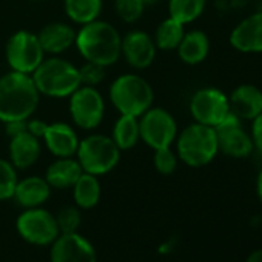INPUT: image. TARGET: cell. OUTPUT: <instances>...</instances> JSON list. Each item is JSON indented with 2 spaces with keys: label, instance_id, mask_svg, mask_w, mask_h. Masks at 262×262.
<instances>
[{
  "label": "cell",
  "instance_id": "obj_1",
  "mask_svg": "<svg viewBox=\"0 0 262 262\" xmlns=\"http://www.w3.org/2000/svg\"><path fill=\"white\" fill-rule=\"evenodd\" d=\"M39 102L40 93L31 74L10 71L0 77V122L28 120Z\"/></svg>",
  "mask_w": 262,
  "mask_h": 262
},
{
  "label": "cell",
  "instance_id": "obj_2",
  "mask_svg": "<svg viewBox=\"0 0 262 262\" xmlns=\"http://www.w3.org/2000/svg\"><path fill=\"white\" fill-rule=\"evenodd\" d=\"M120 43L122 37L119 31L111 24L99 19L82 25L74 42L77 51L86 62H94L105 68L119 60Z\"/></svg>",
  "mask_w": 262,
  "mask_h": 262
},
{
  "label": "cell",
  "instance_id": "obj_3",
  "mask_svg": "<svg viewBox=\"0 0 262 262\" xmlns=\"http://www.w3.org/2000/svg\"><path fill=\"white\" fill-rule=\"evenodd\" d=\"M174 145L179 161L191 168L208 165L219 153L216 129L198 122L187 125L178 133Z\"/></svg>",
  "mask_w": 262,
  "mask_h": 262
},
{
  "label": "cell",
  "instance_id": "obj_4",
  "mask_svg": "<svg viewBox=\"0 0 262 262\" xmlns=\"http://www.w3.org/2000/svg\"><path fill=\"white\" fill-rule=\"evenodd\" d=\"M31 77L40 94L56 99L70 97L80 86L79 68L59 56L43 59Z\"/></svg>",
  "mask_w": 262,
  "mask_h": 262
},
{
  "label": "cell",
  "instance_id": "obj_5",
  "mask_svg": "<svg viewBox=\"0 0 262 262\" xmlns=\"http://www.w3.org/2000/svg\"><path fill=\"white\" fill-rule=\"evenodd\" d=\"M110 100L120 114L142 116L153 106L155 91L147 79L138 74H122L110 86Z\"/></svg>",
  "mask_w": 262,
  "mask_h": 262
},
{
  "label": "cell",
  "instance_id": "obj_6",
  "mask_svg": "<svg viewBox=\"0 0 262 262\" xmlns=\"http://www.w3.org/2000/svg\"><path fill=\"white\" fill-rule=\"evenodd\" d=\"M76 159L85 173L99 178L110 173L117 165L120 150L111 138L105 135H91L79 142Z\"/></svg>",
  "mask_w": 262,
  "mask_h": 262
},
{
  "label": "cell",
  "instance_id": "obj_7",
  "mask_svg": "<svg viewBox=\"0 0 262 262\" xmlns=\"http://www.w3.org/2000/svg\"><path fill=\"white\" fill-rule=\"evenodd\" d=\"M5 57L11 71L33 74L45 59V51L39 42L37 34L20 30L8 39L5 47Z\"/></svg>",
  "mask_w": 262,
  "mask_h": 262
},
{
  "label": "cell",
  "instance_id": "obj_8",
  "mask_svg": "<svg viewBox=\"0 0 262 262\" xmlns=\"http://www.w3.org/2000/svg\"><path fill=\"white\" fill-rule=\"evenodd\" d=\"M139 129L141 139L151 150L173 147L179 133L174 116L159 106H151L139 116Z\"/></svg>",
  "mask_w": 262,
  "mask_h": 262
},
{
  "label": "cell",
  "instance_id": "obj_9",
  "mask_svg": "<svg viewBox=\"0 0 262 262\" xmlns=\"http://www.w3.org/2000/svg\"><path fill=\"white\" fill-rule=\"evenodd\" d=\"M188 108L194 122L213 128L230 114L228 96L216 86H204L194 91Z\"/></svg>",
  "mask_w": 262,
  "mask_h": 262
},
{
  "label": "cell",
  "instance_id": "obj_10",
  "mask_svg": "<svg viewBox=\"0 0 262 262\" xmlns=\"http://www.w3.org/2000/svg\"><path fill=\"white\" fill-rule=\"evenodd\" d=\"M19 234L33 245H51L60 234L56 216L42 207L25 208L17 217Z\"/></svg>",
  "mask_w": 262,
  "mask_h": 262
},
{
  "label": "cell",
  "instance_id": "obj_11",
  "mask_svg": "<svg viewBox=\"0 0 262 262\" xmlns=\"http://www.w3.org/2000/svg\"><path fill=\"white\" fill-rule=\"evenodd\" d=\"M70 114L76 126L94 129L100 125L105 114V100L96 86L80 85L70 96Z\"/></svg>",
  "mask_w": 262,
  "mask_h": 262
},
{
  "label": "cell",
  "instance_id": "obj_12",
  "mask_svg": "<svg viewBox=\"0 0 262 262\" xmlns=\"http://www.w3.org/2000/svg\"><path fill=\"white\" fill-rule=\"evenodd\" d=\"M214 129L219 153L233 159H245L254 153L250 129H247L244 122L233 113H230L217 126H214Z\"/></svg>",
  "mask_w": 262,
  "mask_h": 262
},
{
  "label": "cell",
  "instance_id": "obj_13",
  "mask_svg": "<svg viewBox=\"0 0 262 262\" xmlns=\"http://www.w3.org/2000/svg\"><path fill=\"white\" fill-rule=\"evenodd\" d=\"M228 42L237 53L262 54V10L239 20L230 33Z\"/></svg>",
  "mask_w": 262,
  "mask_h": 262
},
{
  "label": "cell",
  "instance_id": "obj_14",
  "mask_svg": "<svg viewBox=\"0 0 262 262\" xmlns=\"http://www.w3.org/2000/svg\"><path fill=\"white\" fill-rule=\"evenodd\" d=\"M156 43L150 34L145 31H129L122 37L120 43V56L126 60L129 67L136 70H145L148 68L156 57Z\"/></svg>",
  "mask_w": 262,
  "mask_h": 262
},
{
  "label": "cell",
  "instance_id": "obj_15",
  "mask_svg": "<svg viewBox=\"0 0 262 262\" xmlns=\"http://www.w3.org/2000/svg\"><path fill=\"white\" fill-rule=\"evenodd\" d=\"M96 250L88 239L76 233L59 234L51 244V262H96Z\"/></svg>",
  "mask_w": 262,
  "mask_h": 262
},
{
  "label": "cell",
  "instance_id": "obj_16",
  "mask_svg": "<svg viewBox=\"0 0 262 262\" xmlns=\"http://www.w3.org/2000/svg\"><path fill=\"white\" fill-rule=\"evenodd\" d=\"M230 113L242 122H251L262 113V90L253 83L237 85L228 96Z\"/></svg>",
  "mask_w": 262,
  "mask_h": 262
},
{
  "label": "cell",
  "instance_id": "obj_17",
  "mask_svg": "<svg viewBox=\"0 0 262 262\" xmlns=\"http://www.w3.org/2000/svg\"><path fill=\"white\" fill-rule=\"evenodd\" d=\"M43 142L51 155L56 158H73L79 148V136L76 129L65 122L48 123L43 135Z\"/></svg>",
  "mask_w": 262,
  "mask_h": 262
},
{
  "label": "cell",
  "instance_id": "obj_18",
  "mask_svg": "<svg viewBox=\"0 0 262 262\" xmlns=\"http://www.w3.org/2000/svg\"><path fill=\"white\" fill-rule=\"evenodd\" d=\"M10 162L14 165L16 170H27L33 167L42 153L40 139L33 136L30 131H22V133L10 138Z\"/></svg>",
  "mask_w": 262,
  "mask_h": 262
},
{
  "label": "cell",
  "instance_id": "obj_19",
  "mask_svg": "<svg viewBox=\"0 0 262 262\" xmlns=\"http://www.w3.org/2000/svg\"><path fill=\"white\" fill-rule=\"evenodd\" d=\"M76 34L77 31L70 24L51 22L39 31L37 37L45 54L59 56L74 45Z\"/></svg>",
  "mask_w": 262,
  "mask_h": 262
},
{
  "label": "cell",
  "instance_id": "obj_20",
  "mask_svg": "<svg viewBox=\"0 0 262 262\" xmlns=\"http://www.w3.org/2000/svg\"><path fill=\"white\" fill-rule=\"evenodd\" d=\"M50 194H51V187L45 178L28 176L22 181H17L13 198L24 208H34L45 204Z\"/></svg>",
  "mask_w": 262,
  "mask_h": 262
},
{
  "label": "cell",
  "instance_id": "obj_21",
  "mask_svg": "<svg viewBox=\"0 0 262 262\" xmlns=\"http://www.w3.org/2000/svg\"><path fill=\"white\" fill-rule=\"evenodd\" d=\"M83 170L79 161L73 158H57L45 173V179L51 188H73L77 179L82 176Z\"/></svg>",
  "mask_w": 262,
  "mask_h": 262
},
{
  "label": "cell",
  "instance_id": "obj_22",
  "mask_svg": "<svg viewBox=\"0 0 262 262\" xmlns=\"http://www.w3.org/2000/svg\"><path fill=\"white\" fill-rule=\"evenodd\" d=\"M176 51L185 65H199L210 54V39L201 30L185 31Z\"/></svg>",
  "mask_w": 262,
  "mask_h": 262
},
{
  "label": "cell",
  "instance_id": "obj_23",
  "mask_svg": "<svg viewBox=\"0 0 262 262\" xmlns=\"http://www.w3.org/2000/svg\"><path fill=\"white\" fill-rule=\"evenodd\" d=\"M111 139L114 141V144L119 147L120 151H126L136 147V144L141 141L139 117L129 114H120L113 126Z\"/></svg>",
  "mask_w": 262,
  "mask_h": 262
},
{
  "label": "cell",
  "instance_id": "obj_24",
  "mask_svg": "<svg viewBox=\"0 0 262 262\" xmlns=\"http://www.w3.org/2000/svg\"><path fill=\"white\" fill-rule=\"evenodd\" d=\"M100 182L97 176L90 173H82V176L77 179V182L73 185V198L79 208L90 210L97 205L100 199Z\"/></svg>",
  "mask_w": 262,
  "mask_h": 262
},
{
  "label": "cell",
  "instance_id": "obj_25",
  "mask_svg": "<svg viewBox=\"0 0 262 262\" xmlns=\"http://www.w3.org/2000/svg\"><path fill=\"white\" fill-rule=\"evenodd\" d=\"M63 8L68 19L82 27L99 19L102 0H63Z\"/></svg>",
  "mask_w": 262,
  "mask_h": 262
},
{
  "label": "cell",
  "instance_id": "obj_26",
  "mask_svg": "<svg viewBox=\"0 0 262 262\" xmlns=\"http://www.w3.org/2000/svg\"><path fill=\"white\" fill-rule=\"evenodd\" d=\"M184 34H185V25H182L181 22H178V20H174L173 17L168 16L156 28L153 40H155L158 50L173 51V50H176L179 47Z\"/></svg>",
  "mask_w": 262,
  "mask_h": 262
},
{
  "label": "cell",
  "instance_id": "obj_27",
  "mask_svg": "<svg viewBox=\"0 0 262 262\" xmlns=\"http://www.w3.org/2000/svg\"><path fill=\"white\" fill-rule=\"evenodd\" d=\"M207 0H168V16L182 25L196 22L205 11Z\"/></svg>",
  "mask_w": 262,
  "mask_h": 262
},
{
  "label": "cell",
  "instance_id": "obj_28",
  "mask_svg": "<svg viewBox=\"0 0 262 262\" xmlns=\"http://www.w3.org/2000/svg\"><path fill=\"white\" fill-rule=\"evenodd\" d=\"M17 181V170L14 165L0 158V201H7L14 196Z\"/></svg>",
  "mask_w": 262,
  "mask_h": 262
},
{
  "label": "cell",
  "instance_id": "obj_29",
  "mask_svg": "<svg viewBox=\"0 0 262 262\" xmlns=\"http://www.w3.org/2000/svg\"><path fill=\"white\" fill-rule=\"evenodd\" d=\"M114 10L122 22L135 24L142 17L145 5L141 2V0H116Z\"/></svg>",
  "mask_w": 262,
  "mask_h": 262
},
{
  "label": "cell",
  "instance_id": "obj_30",
  "mask_svg": "<svg viewBox=\"0 0 262 262\" xmlns=\"http://www.w3.org/2000/svg\"><path fill=\"white\" fill-rule=\"evenodd\" d=\"M57 227L60 234L67 233H76L80 227L82 216H80V208L77 205H68L63 207L57 214H56Z\"/></svg>",
  "mask_w": 262,
  "mask_h": 262
},
{
  "label": "cell",
  "instance_id": "obj_31",
  "mask_svg": "<svg viewBox=\"0 0 262 262\" xmlns=\"http://www.w3.org/2000/svg\"><path fill=\"white\" fill-rule=\"evenodd\" d=\"M153 164H155V168L158 170V173H161L164 176L173 174L178 168V164H179V158L176 155V150H173L171 147L155 150Z\"/></svg>",
  "mask_w": 262,
  "mask_h": 262
},
{
  "label": "cell",
  "instance_id": "obj_32",
  "mask_svg": "<svg viewBox=\"0 0 262 262\" xmlns=\"http://www.w3.org/2000/svg\"><path fill=\"white\" fill-rule=\"evenodd\" d=\"M79 77H80V85L96 86L105 79V67L85 60V63L79 67Z\"/></svg>",
  "mask_w": 262,
  "mask_h": 262
},
{
  "label": "cell",
  "instance_id": "obj_33",
  "mask_svg": "<svg viewBox=\"0 0 262 262\" xmlns=\"http://www.w3.org/2000/svg\"><path fill=\"white\" fill-rule=\"evenodd\" d=\"M250 135L253 139L254 151L262 155V113L250 122Z\"/></svg>",
  "mask_w": 262,
  "mask_h": 262
},
{
  "label": "cell",
  "instance_id": "obj_34",
  "mask_svg": "<svg viewBox=\"0 0 262 262\" xmlns=\"http://www.w3.org/2000/svg\"><path fill=\"white\" fill-rule=\"evenodd\" d=\"M47 126H48V123L43 122V120H40V119H33L31 120V117H30L27 120V131H30L33 136H36L39 139L43 138L45 131H47Z\"/></svg>",
  "mask_w": 262,
  "mask_h": 262
},
{
  "label": "cell",
  "instance_id": "obj_35",
  "mask_svg": "<svg viewBox=\"0 0 262 262\" xmlns=\"http://www.w3.org/2000/svg\"><path fill=\"white\" fill-rule=\"evenodd\" d=\"M245 262H262V248H257V250L251 251Z\"/></svg>",
  "mask_w": 262,
  "mask_h": 262
},
{
  "label": "cell",
  "instance_id": "obj_36",
  "mask_svg": "<svg viewBox=\"0 0 262 262\" xmlns=\"http://www.w3.org/2000/svg\"><path fill=\"white\" fill-rule=\"evenodd\" d=\"M256 193H257V198L262 204V168L257 174V179H256Z\"/></svg>",
  "mask_w": 262,
  "mask_h": 262
},
{
  "label": "cell",
  "instance_id": "obj_37",
  "mask_svg": "<svg viewBox=\"0 0 262 262\" xmlns=\"http://www.w3.org/2000/svg\"><path fill=\"white\" fill-rule=\"evenodd\" d=\"M141 2L147 7V5H151V4H155V2H158V0H141Z\"/></svg>",
  "mask_w": 262,
  "mask_h": 262
},
{
  "label": "cell",
  "instance_id": "obj_38",
  "mask_svg": "<svg viewBox=\"0 0 262 262\" xmlns=\"http://www.w3.org/2000/svg\"><path fill=\"white\" fill-rule=\"evenodd\" d=\"M34 2H40V0H34Z\"/></svg>",
  "mask_w": 262,
  "mask_h": 262
}]
</instances>
